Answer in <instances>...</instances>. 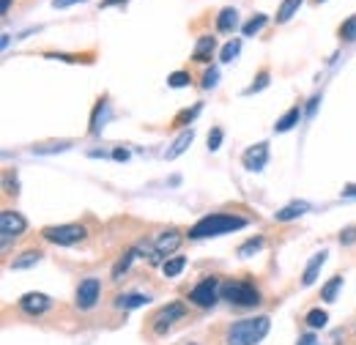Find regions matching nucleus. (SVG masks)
Masks as SVG:
<instances>
[{
	"label": "nucleus",
	"mask_w": 356,
	"mask_h": 345,
	"mask_svg": "<svg viewBox=\"0 0 356 345\" xmlns=\"http://www.w3.org/2000/svg\"><path fill=\"white\" fill-rule=\"evenodd\" d=\"M340 244H346V247H351V244H356V225H351V227H346V230L340 233Z\"/></svg>",
	"instance_id": "nucleus-34"
},
{
	"label": "nucleus",
	"mask_w": 356,
	"mask_h": 345,
	"mask_svg": "<svg viewBox=\"0 0 356 345\" xmlns=\"http://www.w3.org/2000/svg\"><path fill=\"white\" fill-rule=\"evenodd\" d=\"M222 299L233 307H255L261 302V294L252 280H227L222 282Z\"/></svg>",
	"instance_id": "nucleus-3"
},
{
	"label": "nucleus",
	"mask_w": 356,
	"mask_h": 345,
	"mask_svg": "<svg viewBox=\"0 0 356 345\" xmlns=\"http://www.w3.org/2000/svg\"><path fill=\"white\" fill-rule=\"evenodd\" d=\"M206 145H209V151H220V145H222V129L220 127H214V129L209 131Z\"/></svg>",
	"instance_id": "nucleus-33"
},
{
	"label": "nucleus",
	"mask_w": 356,
	"mask_h": 345,
	"mask_svg": "<svg viewBox=\"0 0 356 345\" xmlns=\"http://www.w3.org/2000/svg\"><path fill=\"white\" fill-rule=\"evenodd\" d=\"M134 258H137V250L132 247V250H127V252L121 255V260L115 263V268H113V277H115V280H121V277H124V274L129 271V266H132Z\"/></svg>",
	"instance_id": "nucleus-23"
},
{
	"label": "nucleus",
	"mask_w": 356,
	"mask_h": 345,
	"mask_svg": "<svg viewBox=\"0 0 356 345\" xmlns=\"http://www.w3.org/2000/svg\"><path fill=\"white\" fill-rule=\"evenodd\" d=\"M217 299H222V282L214 280V277L200 280V282L192 288V294H189V302L195 304V307H203V310L214 307Z\"/></svg>",
	"instance_id": "nucleus-5"
},
{
	"label": "nucleus",
	"mask_w": 356,
	"mask_h": 345,
	"mask_svg": "<svg viewBox=\"0 0 356 345\" xmlns=\"http://www.w3.org/2000/svg\"><path fill=\"white\" fill-rule=\"evenodd\" d=\"M28 230V219L19 214V211H3L0 214V244H3V250L17 239V236H22Z\"/></svg>",
	"instance_id": "nucleus-6"
},
{
	"label": "nucleus",
	"mask_w": 356,
	"mask_h": 345,
	"mask_svg": "<svg viewBox=\"0 0 356 345\" xmlns=\"http://www.w3.org/2000/svg\"><path fill=\"white\" fill-rule=\"evenodd\" d=\"M192 140H195V129H192V127H186V129L181 131L176 140L170 143V148L165 151V159H178V157L192 145Z\"/></svg>",
	"instance_id": "nucleus-13"
},
{
	"label": "nucleus",
	"mask_w": 356,
	"mask_h": 345,
	"mask_svg": "<svg viewBox=\"0 0 356 345\" xmlns=\"http://www.w3.org/2000/svg\"><path fill=\"white\" fill-rule=\"evenodd\" d=\"M310 209V203H305V200H293V203H288L285 209H280L277 214H274V219L277 222H293V219H299V216L305 214Z\"/></svg>",
	"instance_id": "nucleus-15"
},
{
	"label": "nucleus",
	"mask_w": 356,
	"mask_h": 345,
	"mask_svg": "<svg viewBox=\"0 0 356 345\" xmlns=\"http://www.w3.org/2000/svg\"><path fill=\"white\" fill-rule=\"evenodd\" d=\"M88 236V230L80 225V222H72V225H52L42 230V239H47L49 244H58V247H74L80 244L83 239Z\"/></svg>",
	"instance_id": "nucleus-4"
},
{
	"label": "nucleus",
	"mask_w": 356,
	"mask_h": 345,
	"mask_svg": "<svg viewBox=\"0 0 356 345\" xmlns=\"http://www.w3.org/2000/svg\"><path fill=\"white\" fill-rule=\"evenodd\" d=\"M200 110H203V102H197L192 110H184V113H181V115L176 118V127H181V124H192V121L200 115Z\"/></svg>",
	"instance_id": "nucleus-30"
},
{
	"label": "nucleus",
	"mask_w": 356,
	"mask_h": 345,
	"mask_svg": "<svg viewBox=\"0 0 356 345\" xmlns=\"http://www.w3.org/2000/svg\"><path fill=\"white\" fill-rule=\"evenodd\" d=\"M340 288H343V277L337 274V277H332V280L323 285V291H321V299H323L326 304H332L334 299H337V291H340Z\"/></svg>",
	"instance_id": "nucleus-21"
},
{
	"label": "nucleus",
	"mask_w": 356,
	"mask_h": 345,
	"mask_svg": "<svg viewBox=\"0 0 356 345\" xmlns=\"http://www.w3.org/2000/svg\"><path fill=\"white\" fill-rule=\"evenodd\" d=\"M268 162V143H258V145H250L244 154H241V165L250 172L264 170Z\"/></svg>",
	"instance_id": "nucleus-10"
},
{
	"label": "nucleus",
	"mask_w": 356,
	"mask_h": 345,
	"mask_svg": "<svg viewBox=\"0 0 356 345\" xmlns=\"http://www.w3.org/2000/svg\"><path fill=\"white\" fill-rule=\"evenodd\" d=\"M241 227H247V216L209 214L189 227V239H195V241H200V239H217V236L233 233V230H241Z\"/></svg>",
	"instance_id": "nucleus-1"
},
{
	"label": "nucleus",
	"mask_w": 356,
	"mask_h": 345,
	"mask_svg": "<svg viewBox=\"0 0 356 345\" xmlns=\"http://www.w3.org/2000/svg\"><path fill=\"white\" fill-rule=\"evenodd\" d=\"M305 323L310 326L312 332H315V329H323V326L329 323V315H326V310H321V307H315V310H310V312H307V318H305Z\"/></svg>",
	"instance_id": "nucleus-22"
},
{
	"label": "nucleus",
	"mask_w": 356,
	"mask_h": 345,
	"mask_svg": "<svg viewBox=\"0 0 356 345\" xmlns=\"http://www.w3.org/2000/svg\"><path fill=\"white\" fill-rule=\"evenodd\" d=\"M266 19H268L266 14H255V17H252V19H250V22L244 25V36H258V33L264 31Z\"/></svg>",
	"instance_id": "nucleus-25"
},
{
	"label": "nucleus",
	"mask_w": 356,
	"mask_h": 345,
	"mask_svg": "<svg viewBox=\"0 0 356 345\" xmlns=\"http://www.w3.org/2000/svg\"><path fill=\"white\" fill-rule=\"evenodd\" d=\"M115 304L121 307V310H137V307H143V304H148V296H140V294H121Z\"/></svg>",
	"instance_id": "nucleus-20"
},
{
	"label": "nucleus",
	"mask_w": 356,
	"mask_h": 345,
	"mask_svg": "<svg viewBox=\"0 0 356 345\" xmlns=\"http://www.w3.org/2000/svg\"><path fill=\"white\" fill-rule=\"evenodd\" d=\"M181 233H178L176 227H170V230H165V233H159L156 239H154V244H156V250H159V255L165 258V255H170V252H176L178 247H181Z\"/></svg>",
	"instance_id": "nucleus-11"
},
{
	"label": "nucleus",
	"mask_w": 356,
	"mask_h": 345,
	"mask_svg": "<svg viewBox=\"0 0 356 345\" xmlns=\"http://www.w3.org/2000/svg\"><path fill=\"white\" fill-rule=\"evenodd\" d=\"M8 8H11V0H0V11H3V14H6V11H8Z\"/></svg>",
	"instance_id": "nucleus-42"
},
{
	"label": "nucleus",
	"mask_w": 356,
	"mask_h": 345,
	"mask_svg": "<svg viewBox=\"0 0 356 345\" xmlns=\"http://www.w3.org/2000/svg\"><path fill=\"white\" fill-rule=\"evenodd\" d=\"M318 3H323V0H318Z\"/></svg>",
	"instance_id": "nucleus-44"
},
{
	"label": "nucleus",
	"mask_w": 356,
	"mask_h": 345,
	"mask_svg": "<svg viewBox=\"0 0 356 345\" xmlns=\"http://www.w3.org/2000/svg\"><path fill=\"white\" fill-rule=\"evenodd\" d=\"M238 52H241V42H238V39H233V42L225 44V49H222V55H220V58H222V63H230Z\"/></svg>",
	"instance_id": "nucleus-31"
},
{
	"label": "nucleus",
	"mask_w": 356,
	"mask_h": 345,
	"mask_svg": "<svg viewBox=\"0 0 356 345\" xmlns=\"http://www.w3.org/2000/svg\"><path fill=\"white\" fill-rule=\"evenodd\" d=\"M217 80H220V74H217V69H209V72L203 74V88H206V90H211V88L217 86Z\"/></svg>",
	"instance_id": "nucleus-35"
},
{
	"label": "nucleus",
	"mask_w": 356,
	"mask_h": 345,
	"mask_svg": "<svg viewBox=\"0 0 356 345\" xmlns=\"http://www.w3.org/2000/svg\"><path fill=\"white\" fill-rule=\"evenodd\" d=\"M99 296H102V282L96 277H88L77 285V310L83 312H90L96 304H99Z\"/></svg>",
	"instance_id": "nucleus-8"
},
{
	"label": "nucleus",
	"mask_w": 356,
	"mask_h": 345,
	"mask_svg": "<svg viewBox=\"0 0 356 345\" xmlns=\"http://www.w3.org/2000/svg\"><path fill=\"white\" fill-rule=\"evenodd\" d=\"M186 315V307L181 302H170L168 307H162L156 315H154V321H151V326H154V332L156 335H165L173 323H176L178 318H184Z\"/></svg>",
	"instance_id": "nucleus-7"
},
{
	"label": "nucleus",
	"mask_w": 356,
	"mask_h": 345,
	"mask_svg": "<svg viewBox=\"0 0 356 345\" xmlns=\"http://www.w3.org/2000/svg\"><path fill=\"white\" fill-rule=\"evenodd\" d=\"M39 260H42V252H39V250H28V252H22L19 258L11 263V268H14V271H22V268H33Z\"/></svg>",
	"instance_id": "nucleus-18"
},
{
	"label": "nucleus",
	"mask_w": 356,
	"mask_h": 345,
	"mask_svg": "<svg viewBox=\"0 0 356 345\" xmlns=\"http://www.w3.org/2000/svg\"><path fill=\"white\" fill-rule=\"evenodd\" d=\"M107 110V99H99L96 102V110H93V118H90V134H99V121H102V113Z\"/></svg>",
	"instance_id": "nucleus-29"
},
{
	"label": "nucleus",
	"mask_w": 356,
	"mask_h": 345,
	"mask_svg": "<svg viewBox=\"0 0 356 345\" xmlns=\"http://www.w3.org/2000/svg\"><path fill=\"white\" fill-rule=\"evenodd\" d=\"M129 157H132V154H129V151H127V148H115V151H113V154H110V159H115V162H127V159H129Z\"/></svg>",
	"instance_id": "nucleus-36"
},
{
	"label": "nucleus",
	"mask_w": 356,
	"mask_h": 345,
	"mask_svg": "<svg viewBox=\"0 0 356 345\" xmlns=\"http://www.w3.org/2000/svg\"><path fill=\"white\" fill-rule=\"evenodd\" d=\"M318 102H321V96H312L310 104H307V115H315V110H318Z\"/></svg>",
	"instance_id": "nucleus-39"
},
{
	"label": "nucleus",
	"mask_w": 356,
	"mask_h": 345,
	"mask_svg": "<svg viewBox=\"0 0 356 345\" xmlns=\"http://www.w3.org/2000/svg\"><path fill=\"white\" fill-rule=\"evenodd\" d=\"M184 266H186V258H181V255L168 258L162 263V274H165V277H178V274L184 271Z\"/></svg>",
	"instance_id": "nucleus-24"
},
{
	"label": "nucleus",
	"mask_w": 356,
	"mask_h": 345,
	"mask_svg": "<svg viewBox=\"0 0 356 345\" xmlns=\"http://www.w3.org/2000/svg\"><path fill=\"white\" fill-rule=\"evenodd\" d=\"M19 310L25 312V315H33V318H39V315H44L47 310L52 307V299L47 296V294H39V291H31V294H25L22 299H19Z\"/></svg>",
	"instance_id": "nucleus-9"
},
{
	"label": "nucleus",
	"mask_w": 356,
	"mask_h": 345,
	"mask_svg": "<svg viewBox=\"0 0 356 345\" xmlns=\"http://www.w3.org/2000/svg\"><path fill=\"white\" fill-rule=\"evenodd\" d=\"M189 345H197V343H189Z\"/></svg>",
	"instance_id": "nucleus-43"
},
{
	"label": "nucleus",
	"mask_w": 356,
	"mask_h": 345,
	"mask_svg": "<svg viewBox=\"0 0 356 345\" xmlns=\"http://www.w3.org/2000/svg\"><path fill=\"white\" fill-rule=\"evenodd\" d=\"M268 80H271V74H268L266 69L264 72H258V77L252 80V86L244 90V96H252V93H258V90H264V88L268 86Z\"/></svg>",
	"instance_id": "nucleus-27"
},
{
	"label": "nucleus",
	"mask_w": 356,
	"mask_h": 345,
	"mask_svg": "<svg viewBox=\"0 0 356 345\" xmlns=\"http://www.w3.org/2000/svg\"><path fill=\"white\" fill-rule=\"evenodd\" d=\"M74 3H86V0H52V8H69Z\"/></svg>",
	"instance_id": "nucleus-37"
},
{
	"label": "nucleus",
	"mask_w": 356,
	"mask_h": 345,
	"mask_svg": "<svg viewBox=\"0 0 356 345\" xmlns=\"http://www.w3.org/2000/svg\"><path fill=\"white\" fill-rule=\"evenodd\" d=\"M261 250H264V236H255L252 241H247V244L238 250V255L247 258V255H255V252H261Z\"/></svg>",
	"instance_id": "nucleus-28"
},
{
	"label": "nucleus",
	"mask_w": 356,
	"mask_h": 345,
	"mask_svg": "<svg viewBox=\"0 0 356 345\" xmlns=\"http://www.w3.org/2000/svg\"><path fill=\"white\" fill-rule=\"evenodd\" d=\"M299 6H302V0H282V6L277 8V22L285 25V22L299 11Z\"/></svg>",
	"instance_id": "nucleus-19"
},
{
	"label": "nucleus",
	"mask_w": 356,
	"mask_h": 345,
	"mask_svg": "<svg viewBox=\"0 0 356 345\" xmlns=\"http://www.w3.org/2000/svg\"><path fill=\"white\" fill-rule=\"evenodd\" d=\"M189 83H192L189 72H173V74L168 77V86H170V88H186Z\"/></svg>",
	"instance_id": "nucleus-32"
},
{
	"label": "nucleus",
	"mask_w": 356,
	"mask_h": 345,
	"mask_svg": "<svg viewBox=\"0 0 356 345\" xmlns=\"http://www.w3.org/2000/svg\"><path fill=\"white\" fill-rule=\"evenodd\" d=\"M268 326H271V321H268L266 315L236 321V323L227 326L225 345H258L268 335Z\"/></svg>",
	"instance_id": "nucleus-2"
},
{
	"label": "nucleus",
	"mask_w": 356,
	"mask_h": 345,
	"mask_svg": "<svg viewBox=\"0 0 356 345\" xmlns=\"http://www.w3.org/2000/svg\"><path fill=\"white\" fill-rule=\"evenodd\" d=\"M329 258V252L326 250H321V252H315L307 263V268H305V274H302V285H312L315 280H318V274H321V268H323V263Z\"/></svg>",
	"instance_id": "nucleus-14"
},
{
	"label": "nucleus",
	"mask_w": 356,
	"mask_h": 345,
	"mask_svg": "<svg viewBox=\"0 0 356 345\" xmlns=\"http://www.w3.org/2000/svg\"><path fill=\"white\" fill-rule=\"evenodd\" d=\"M296 345H318V337H315V335H302V337H299V343Z\"/></svg>",
	"instance_id": "nucleus-38"
},
{
	"label": "nucleus",
	"mask_w": 356,
	"mask_h": 345,
	"mask_svg": "<svg viewBox=\"0 0 356 345\" xmlns=\"http://www.w3.org/2000/svg\"><path fill=\"white\" fill-rule=\"evenodd\" d=\"M343 198H356V184H348V186H343Z\"/></svg>",
	"instance_id": "nucleus-40"
},
{
	"label": "nucleus",
	"mask_w": 356,
	"mask_h": 345,
	"mask_svg": "<svg viewBox=\"0 0 356 345\" xmlns=\"http://www.w3.org/2000/svg\"><path fill=\"white\" fill-rule=\"evenodd\" d=\"M121 3H129V0H102V8H110V6H121Z\"/></svg>",
	"instance_id": "nucleus-41"
},
{
	"label": "nucleus",
	"mask_w": 356,
	"mask_h": 345,
	"mask_svg": "<svg viewBox=\"0 0 356 345\" xmlns=\"http://www.w3.org/2000/svg\"><path fill=\"white\" fill-rule=\"evenodd\" d=\"M299 121H302V107H291V110H288V113L274 124V131H277V134H285V131L293 129Z\"/></svg>",
	"instance_id": "nucleus-16"
},
{
	"label": "nucleus",
	"mask_w": 356,
	"mask_h": 345,
	"mask_svg": "<svg viewBox=\"0 0 356 345\" xmlns=\"http://www.w3.org/2000/svg\"><path fill=\"white\" fill-rule=\"evenodd\" d=\"M214 52H217V39H214V36H200L195 52H192V61H197V63H211Z\"/></svg>",
	"instance_id": "nucleus-12"
},
{
	"label": "nucleus",
	"mask_w": 356,
	"mask_h": 345,
	"mask_svg": "<svg viewBox=\"0 0 356 345\" xmlns=\"http://www.w3.org/2000/svg\"><path fill=\"white\" fill-rule=\"evenodd\" d=\"M340 39H343V42H356V14L348 17V19L340 25Z\"/></svg>",
	"instance_id": "nucleus-26"
},
{
	"label": "nucleus",
	"mask_w": 356,
	"mask_h": 345,
	"mask_svg": "<svg viewBox=\"0 0 356 345\" xmlns=\"http://www.w3.org/2000/svg\"><path fill=\"white\" fill-rule=\"evenodd\" d=\"M236 25H238V11H236L233 6L222 8V11H220V17H217V31L230 33V31H236Z\"/></svg>",
	"instance_id": "nucleus-17"
}]
</instances>
